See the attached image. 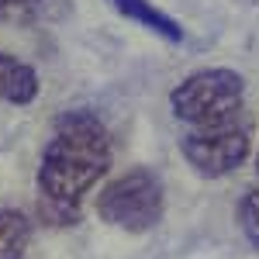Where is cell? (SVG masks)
Wrapping results in <instances>:
<instances>
[{
    "instance_id": "cell-7",
    "label": "cell",
    "mask_w": 259,
    "mask_h": 259,
    "mask_svg": "<svg viewBox=\"0 0 259 259\" xmlns=\"http://www.w3.org/2000/svg\"><path fill=\"white\" fill-rule=\"evenodd\" d=\"M31 245V218L14 207H0V259H24Z\"/></svg>"
},
{
    "instance_id": "cell-8",
    "label": "cell",
    "mask_w": 259,
    "mask_h": 259,
    "mask_svg": "<svg viewBox=\"0 0 259 259\" xmlns=\"http://www.w3.org/2000/svg\"><path fill=\"white\" fill-rule=\"evenodd\" d=\"M235 221H239L242 235L259 249V187H252V190L242 194L239 207H235Z\"/></svg>"
},
{
    "instance_id": "cell-6",
    "label": "cell",
    "mask_w": 259,
    "mask_h": 259,
    "mask_svg": "<svg viewBox=\"0 0 259 259\" xmlns=\"http://www.w3.org/2000/svg\"><path fill=\"white\" fill-rule=\"evenodd\" d=\"M38 87L41 83L35 66H28L24 59L11 56V52H0V100L24 107L38 97Z\"/></svg>"
},
{
    "instance_id": "cell-10",
    "label": "cell",
    "mask_w": 259,
    "mask_h": 259,
    "mask_svg": "<svg viewBox=\"0 0 259 259\" xmlns=\"http://www.w3.org/2000/svg\"><path fill=\"white\" fill-rule=\"evenodd\" d=\"M256 173H259V149H256Z\"/></svg>"
},
{
    "instance_id": "cell-9",
    "label": "cell",
    "mask_w": 259,
    "mask_h": 259,
    "mask_svg": "<svg viewBox=\"0 0 259 259\" xmlns=\"http://www.w3.org/2000/svg\"><path fill=\"white\" fill-rule=\"evenodd\" d=\"M52 0H0V24L7 21H35L49 14Z\"/></svg>"
},
{
    "instance_id": "cell-3",
    "label": "cell",
    "mask_w": 259,
    "mask_h": 259,
    "mask_svg": "<svg viewBox=\"0 0 259 259\" xmlns=\"http://www.w3.org/2000/svg\"><path fill=\"white\" fill-rule=\"evenodd\" d=\"M252 149V114L242 107L232 118L218 124H204V128H187L180 135V152L190 162V169L197 177L221 180L235 173L242 162L249 159Z\"/></svg>"
},
{
    "instance_id": "cell-4",
    "label": "cell",
    "mask_w": 259,
    "mask_h": 259,
    "mask_svg": "<svg viewBox=\"0 0 259 259\" xmlns=\"http://www.w3.org/2000/svg\"><path fill=\"white\" fill-rule=\"evenodd\" d=\"M97 214L121 232L142 235L166 214V190L152 169H128L97 194Z\"/></svg>"
},
{
    "instance_id": "cell-1",
    "label": "cell",
    "mask_w": 259,
    "mask_h": 259,
    "mask_svg": "<svg viewBox=\"0 0 259 259\" xmlns=\"http://www.w3.org/2000/svg\"><path fill=\"white\" fill-rule=\"evenodd\" d=\"M111 135L107 124L90 107H69L52 121L41 145L38 173V211L49 225H76L87 194L111 169Z\"/></svg>"
},
{
    "instance_id": "cell-2",
    "label": "cell",
    "mask_w": 259,
    "mask_h": 259,
    "mask_svg": "<svg viewBox=\"0 0 259 259\" xmlns=\"http://www.w3.org/2000/svg\"><path fill=\"white\" fill-rule=\"evenodd\" d=\"M245 76L228 69V66H211L197 69L169 90V107L173 118L187 128H204L232 118L245 104Z\"/></svg>"
},
{
    "instance_id": "cell-5",
    "label": "cell",
    "mask_w": 259,
    "mask_h": 259,
    "mask_svg": "<svg viewBox=\"0 0 259 259\" xmlns=\"http://www.w3.org/2000/svg\"><path fill=\"white\" fill-rule=\"evenodd\" d=\"M107 4L118 11L121 18L149 28L152 35H159V38L169 41V45H180V41H183V24H180L173 14H166L162 7H156L152 0H107Z\"/></svg>"
}]
</instances>
